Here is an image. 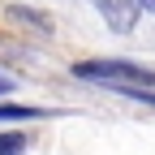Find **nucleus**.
I'll return each instance as SVG.
<instances>
[{"mask_svg":"<svg viewBox=\"0 0 155 155\" xmlns=\"http://www.w3.org/2000/svg\"><path fill=\"white\" fill-rule=\"evenodd\" d=\"M35 116H43V112H39V108H22V104L0 108V121H35Z\"/></svg>","mask_w":155,"mask_h":155,"instance_id":"7ed1b4c3","label":"nucleus"},{"mask_svg":"<svg viewBox=\"0 0 155 155\" xmlns=\"http://www.w3.org/2000/svg\"><path fill=\"white\" fill-rule=\"evenodd\" d=\"M73 78L95 86H108V91H129V86H155V73L142 65H129V61H78Z\"/></svg>","mask_w":155,"mask_h":155,"instance_id":"f257e3e1","label":"nucleus"},{"mask_svg":"<svg viewBox=\"0 0 155 155\" xmlns=\"http://www.w3.org/2000/svg\"><path fill=\"white\" fill-rule=\"evenodd\" d=\"M95 9L104 13V22L116 35H129L134 22H138V13H142V0H95Z\"/></svg>","mask_w":155,"mask_h":155,"instance_id":"f03ea898","label":"nucleus"},{"mask_svg":"<svg viewBox=\"0 0 155 155\" xmlns=\"http://www.w3.org/2000/svg\"><path fill=\"white\" fill-rule=\"evenodd\" d=\"M5 91H9V86H5V78H0V95H5Z\"/></svg>","mask_w":155,"mask_h":155,"instance_id":"423d86ee","label":"nucleus"},{"mask_svg":"<svg viewBox=\"0 0 155 155\" xmlns=\"http://www.w3.org/2000/svg\"><path fill=\"white\" fill-rule=\"evenodd\" d=\"M142 9H151V17H155V0H142Z\"/></svg>","mask_w":155,"mask_h":155,"instance_id":"39448f33","label":"nucleus"},{"mask_svg":"<svg viewBox=\"0 0 155 155\" xmlns=\"http://www.w3.org/2000/svg\"><path fill=\"white\" fill-rule=\"evenodd\" d=\"M22 147H26L22 134H0V155H22Z\"/></svg>","mask_w":155,"mask_h":155,"instance_id":"20e7f679","label":"nucleus"}]
</instances>
